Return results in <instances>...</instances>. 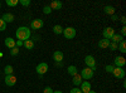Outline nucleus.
<instances>
[{
  "label": "nucleus",
  "mask_w": 126,
  "mask_h": 93,
  "mask_svg": "<svg viewBox=\"0 0 126 93\" xmlns=\"http://www.w3.org/2000/svg\"><path fill=\"white\" fill-rule=\"evenodd\" d=\"M19 3L23 6H29L30 5V0H19Z\"/></svg>",
  "instance_id": "nucleus-30"
},
{
  "label": "nucleus",
  "mask_w": 126,
  "mask_h": 93,
  "mask_svg": "<svg viewBox=\"0 0 126 93\" xmlns=\"http://www.w3.org/2000/svg\"><path fill=\"white\" fill-rule=\"evenodd\" d=\"M63 35H64L66 39H73L76 37V29L73 27H67L66 29H63Z\"/></svg>",
  "instance_id": "nucleus-3"
},
{
  "label": "nucleus",
  "mask_w": 126,
  "mask_h": 93,
  "mask_svg": "<svg viewBox=\"0 0 126 93\" xmlns=\"http://www.w3.org/2000/svg\"><path fill=\"white\" fill-rule=\"evenodd\" d=\"M109 45H110V40L109 39H101V40H98V48L106 49V48H109Z\"/></svg>",
  "instance_id": "nucleus-16"
},
{
  "label": "nucleus",
  "mask_w": 126,
  "mask_h": 93,
  "mask_svg": "<svg viewBox=\"0 0 126 93\" xmlns=\"http://www.w3.org/2000/svg\"><path fill=\"white\" fill-rule=\"evenodd\" d=\"M48 64L46 63V62H42V63H39L38 66H37V68H35V70H37V73H38V76H43V74H46L47 72H48Z\"/></svg>",
  "instance_id": "nucleus-4"
},
{
  "label": "nucleus",
  "mask_w": 126,
  "mask_h": 93,
  "mask_svg": "<svg viewBox=\"0 0 126 93\" xmlns=\"http://www.w3.org/2000/svg\"><path fill=\"white\" fill-rule=\"evenodd\" d=\"M1 19L4 20L5 23H13V22H14V15H13L12 13H5Z\"/></svg>",
  "instance_id": "nucleus-14"
},
{
  "label": "nucleus",
  "mask_w": 126,
  "mask_h": 93,
  "mask_svg": "<svg viewBox=\"0 0 126 93\" xmlns=\"http://www.w3.org/2000/svg\"><path fill=\"white\" fill-rule=\"evenodd\" d=\"M43 93H53V89H52L50 87H46L44 91H43Z\"/></svg>",
  "instance_id": "nucleus-33"
},
{
  "label": "nucleus",
  "mask_w": 126,
  "mask_h": 93,
  "mask_svg": "<svg viewBox=\"0 0 126 93\" xmlns=\"http://www.w3.org/2000/svg\"><path fill=\"white\" fill-rule=\"evenodd\" d=\"M53 93H63L62 91H53Z\"/></svg>",
  "instance_id": "nucleus-37"
},
{
  "label": "nucleus",
  "mask_w": 126,
  "mask_h": 93,
  "mask_svg": "<svg viewBox=\"0 0 126 93\" xmlns=\"http://www.w3.org/2000/svg\"><path fill=\"white\" fill-rule=\"evenodd\" d=\"M77 73H78V70H77V68H76L75 66H69V67H68V74H69V76L73 77V76H76Z\"/></svg>",
  "instance_id": "nucleus-21"
},
{
  "label": "nucleus",
  "mask_w": 126,
  "mask_h": 93,
  "mask_svg": "<svg viewBox=\"0 0 126 93\" xmlns=\"http://www.w3.org/2000/svg\"><path fill=\"white\" fill-rule=\"evenodd\" d=\"M112 74L116 77V78H119V79H122V78L125 77V70H124V68H117V67H115V68H113V72H112Z\"/></svg>",
  "instance_id": "nucleus-9"
},
{
  "label": "nucleus",
  "mask_w": 126,
  "mask_h": 93,
  "mask_svg": "<svg viewBox=\"0 0 126 93\" xmlns=\"http://www.w3.org/2000/svg\"><path fill=\"white\" fill-rule=\"evenodd\" d=\"M62 6H63V4H62L61 1H58V0H54V1H52L50 5H49V8L52 9V12H53V10H61Z\"/></svg>",
  "instance_id": "nucleus-13"
},
{
  "label": "nucleus",
  "mask_w": 126,
  "mask_h": 93,
  "mask_svg": "<svg viewBox=\"0 0 126 93\" xmlns=\"http://www.w3.org/2000/svg\"><path fill=\"white\" fill-rule=\"evenodd\" d=\"M103 12H105V14H107V15H113L115 14V8L113 6H111V5H106L103 8Z\"/></svg>",
  "instance_id": "nucleus-18"
},
{
  "label": "nucleus",
  "mask_w": 126,
  "mask_h": 93,
  "mask_svg": "<svg viewBox=\"0 0 126 93\" xmlns=\"http://www.w3.org/2000/svg\"><path fill=\"white\" fill-rule=\"evenodd\" d=\"M113 66H111V64H107L106 67H105V70H106L107 72V73H112V72H113Z\"/></svg>",
  "instance_id": "nucleus-28"
},
{
  "label": "nucleus",
  "mask_w": 126,
  "mask_h": 93,
  "mask_svg": "<svg viewBox=\"0 0 126 93\" xmlns=\"http://www.w3.org/2000/svg\"><path fill=\"white\" fill-rule=\"evenodd\" d=\"M72 82H73V84H75L76 87H78V86H81V83L83 82V79H82V77L77 73L76 76H73V79H72Z\"/></svg>",
  "instance_id": "nucleus-17"
},
{
  "label": "nucleus",
  "mask_w": 126,
  "mask_h": 93,
  "mask_svg": "<svg viewBox=\"0 0 126 93\" xmlns=\"http://www.w3.org/2000/svg\"><path fill=\"white\" fill-rule=\"evenodd\" d=\"M113 34H115V30H113V28H111V27L105 28V29H103V32H102L103 39H109V40L113 37Z\"/></svg>",
  "instance_id": "nucleus-7"
},
{
  "label": "nucleus",
  "mask_w": 126,
  "mask_h": 93,
  "mask_svg": "<svg viewBox=\"0 0 126 93\" xmlns=\"http://www.w3.org/2000/svg\"><path fill=\"white\" fill-rule=\"evenodd\" d=\"M117 49L121 52V53H126V42L125 40H122L121 43L117 44Z\"/></svg>",
  "instance_id": "nucleus-22"
},
{
  "label": "nucleus",
  "mask_w": 126,
  "mask_h": 93,
  "mask_svg": "<svg viewBox=\"0 0 126 93\" xmlns=\"http://www.w3.org/2000/svg\"><path fill=\"white\" fill-rule=\"evenodd\" d=\"M79 89H81L82 93H88L91 91V83L88 80H83L81 83V86H79Z\"/></svg>",
  "instance_id": "nucleus-11"
},
{
  "label": "nucleus",
  "mask_w": 126,
  "mask_h": 93,
  "mask_svg": "<svg viewBox=\"0 0 126 93\" xmlns=\"http://www.w3.org/2000/svg\"><path fill=\"white\" fill-rule=\"evenodd\" d=\"M109 48H110V49H112V50H116V49H117V44H116V43H113V42H110Z\"/></svg>",
  "instance_id": "nucleus-31"
},
{
  "label": "nucleus",
  "mask_w": 126,
  "mask_h": 93,
  "mask_svg": "<svg viewBox=\"0 0 126 93\" xmlns=\"http://www.w3.org/2000/svg\"><path fill=\"white\" fill-rule=\"evenodd\" d=\"M93 73H94V70H92L91 68H88V67H86V68H83L82 70H81V77H82V79H85V80H88V79H91L92 77H93Z\"/></svg>",
  "instance_id": "nucleus-2"
},
{
  "label": "nucleus",
  "mask_w": 126,
  "mask_h": 93,
  "mask_svg": "<svg viewBox=\"0 0 126 93\" xmlns=\"http://www.w3.org/2000/svg\"><path fill=\"white\" fill-rule=\"evenodd\" d=\"M88 93H96V92H94V91H90Z\"/></svg>",
  "instance_id": "nucleus-38"
},
{
  "label": "nucleus",
  "mask_w": 126,
  "mask_h": 93,
  "mask_svg": "<svg viewBox=\"0 0 126 93\" xmlns=\"http://www.w3.org/2000/svg\"><path fill=\"white\" fill-rule=\"evenodd\" d=\"M43 25H44V22L42 19H34V20H32V23H30V28L34 29V30H39L40 28H43Z\"/></svg>",
  "instance_id": "nucleus-6"
},
{
  "label": "nucleus",
  "mask_w": 126,
  "mask_h": 93,
  "mask_svg": "<svg viewBox=\"0 0 126 93\" xmlns=\"http://www.w3.org/2000/svg\"><path fill=\"white\" fill-rule=\"evenodd\" d=\"M0 8H1V3H0Z\"/></svg>",
  "instance_id": "nucleus-39"
},
{
  "label": "nucleus",
  "mask_w": 126,
  "mask_h": 93,
  "mask_svg": "<svg viewBox=\"0 0 126 93\" xmlns=\"http://www.w3.org/2000/svg\"><path fill=\"white\" fill-rule=\"evenodd\" d=\"M53 33H54V34H57V35L62 34V33H63V28H62L59 24L54 25V27H53Z\"/></svg>",
  "instance_id": "nucleus-23"
},
{
  "label": "nucleus",
  "mask_w": 126,
  "mask_h": 93,
  "mask_svg": "<svg viewBox=\"0 0 126 93\" xmlns=\"http://www.w3.org/2000/svg\"><path fill=\"white\" fill-rule=\"evenodd\" d=\"M4 73H5V76H10V74H13V67L10 66V64H8V66L4 68Z\"/></svg>",
  "instance_id": "nucleus-24"
},
{
  "label": "nucleus",
  "mask_w": 126,
  "mask_h": 93,
  "mask_svg": "<svg viewBox=\"0 0 126 93\" xmlns=\"http://www.w3.org/2000/svg\"><path fill=\"white\" fill-rule=\"evenodd\" d=\"M63 58H64V54H63V52L61 50H56L53 53V59L56 60V63H62L63 62Z\"/></svg>",
  "instance_id": "nucleus-12"
},
{
  "label": "nucleus",
  "mask_w": 126,
  "mask_h": 93,
  "mask_svg": "<svg viewBox=\"0 0 126 93\" xmlns=\"http://www.w3.org/2000/svg\"><path fill=\"white\" fill-rule=\"evenodd\" d=\"M5 29H6V23L4 22L1 18H0V32H4Z\"/></svg>",
  "instance_id": "nucleus-26"
},
{
  "label": "nucleus",
  "mask_w": 126,
  "mask_h": 93,
  "mask_svg": "<svg viewBox=\"0 0 126 93\" xmlns=\"http://www.w3.org/2000/svg\"><path fill=\"white\" fill-rule=\"evenodd\" d=\"M120 22H121L122 25L125 27V24H126V18H125V16H121V18H120Z\"/></svg>",
  "instance_id": "nucleus-35"
},
{
  "label": "nucleus",
  "mask_w": 126,
  "mask_h": 93,
  "mask_svg": "<svg viewBox=\"0 0 126 93\" xmlns=\"http://www.w3.org/2000/svg\"><path fill=\"white\" fill-rule=\"evenodd\" d=\"M6 5L8 6H16L18 3H19V0H6Z\"/></svg>",
  "instance_id": "nucleus-25"
},
{
  "label": "nucleus",
  "mask_w": 126,
  "mask_h": 93,
  "mask_svg": "<svg viewBox=\"0 0 126 93\" xmlns=\"http://www.w3.org/2000/svg\"><path fill=\"white\" fill-rule=\"evenodd\" d=\"M111 19L113 20V22H116V20L119 19V16H117V15H115V14H113V15H111Z\"/></svg>",
  "instance_id": "nucleus-36"
},
{
  "label": "nucleus",
  "mask_w": 126,
  "mask_h": 93,
  "mask_svg": "<svg viewBox=\"0 0 126 93\" xmlns=\"http://www.w3.org/2000/svg\"><path fill=\"white\" fill-rule=\"evenodd\" d=\"M69 93H82V92H81V89H79L78 87H75V88H72V89H71Z\"/></svg>",
  "instance_id": "nucleus-32"
},
{
  "label": "nucleus",
  "mask_w": 126,
  "mask_h": 93,
  "mask_svg": "<svg viewBox=\"0 0 126 93\" xmlns=\"http://www.w3.org/2000/svg\"><path fill=\"white\" fill-rule=\"evenodd\" d=\"M15 35L18 38V40H22V42H25L30 38V30L27 28V27H20L16 29L15 32Z\"/></svg>",
  "instance_id": "nucleus-1"
},
{
  "label": "nucleus",
  "mask_w": 126,
  "mask_h": 93,
  "mask_svg": "<svg viewBox=\"0 0 126 93\" xmlns=\"http://www.w3.org/2000/svg\"><path fill=\"white\" fill-rule=\"evenodd\" d=\"M23 45L27 48V49H33L34 48V40H30V39H28V40H25V42H23Z\"/></svg>",
  "instance_id": "nucleus-20"
},
{
  "label": "nucleus",
  "mask_w": 126,
  "mask_h": 93,
  "mask_svg": "<svg viewBox=\"0 0 126 93\" xmlns=\"http://www.w3.org/2000/svg\"><path fill=\"white\" fill-rule=\"evenodd\" d=\"M16 83V77L13 76V74H10V76H5V84L8 87H13L15 86Z\"/></svg>",
  "instance_id": "nucleus-8"
},
{
  "label": "nucleus",
  "mask_w": 126,
  "mask_h": 93,
  "mask_svg": "<svg viewBox=\"0 0 126 93\" xmlns=\"http://www.w3.org/2000/svg\"><path fill=\"white\" fill-rule=\"evenodd\" d=\"M4 43H5V47L9 48V49H12V48L15 47V40H14L13 38H10V37L5 39V42H4Z\"/></svg>",
  "instance_id": "nucleus-15"
},
{
  "label": "nucleus",
  "mask_w": 126,
  "mask_h": 93,
  "mask_svg": "<svg viewBox=\"0 0 126 93\" xmlns=\"http://www.w3.org/2000/svg\"><path fill=\"white\" fill-rule=\"evenodd\" d=\"M43 13H44L46 15H48V14H50V13H52V9H50L48 5H46V6L43 8Z\"/></svg>",
  "instance_id": "nucleus-29"
},
{
  "label": "nucleus",
  "mask_w": 126,
  "mask_h": 93,
  "mask_svg": "<svg viewBox=\"0 0 126 93\" xmlns=\"http://www.w3.org/2000/svg\"><path fill=\"white\" fill-rule=\"evenodd\" d=\"M85 63L88 68H91L92 70H96V60H94V58L92 55H87L85 58Z\"/></svg>",
  "instance_id": "nucleus-5"
},
{
  "label": "nucleus",
  "mask_w": 126,
  "mask_h": 93,
  "mask_svg": "<svg viewBox=\"0 0 126 93\" xmlns=\"http://www.w3.org/2000/svg\"><path fill=\"white\" fill-rule=\"evenodd\" d=\"M120 35H121L122 38L126 35V27H122V28H121V34H120Z\"/></svg>",
  "instance_id": "nucleus-34"
},
{
  "label": "nucleus",
  "mask_w": 126,
  "mask_h": 93,
  "mask_svg": "<svg viewBox=\"0 0 126 93\" xmlns=\"http://www.w3.org/2000/svg\"><path fill=\"white\" fill-rule=\"evenodd\" d=\"M122 40H124V38H122L120 34H116V33H115V34H113V37L110 39V42H113V43L119 44V43H121V42H122Z\"/></svg>",
  "instance_id": "nucleus-19"
},
{
  "label": "nucleus",
  "mask_w": 126,
  "mask_h": 93,
  "mask_svg": "<svg viewBox=\"0 0 126 93\" xmlns=\"http://www.w3.org/2000/svg\"><path fill=\"white\" fill-rule=\"evenodd\" d=\"M18 53H19V48L18 47H14V48H12V50H10V54H12L13 57L18 55Z\"/></svg>",
  "instance_id": "nucleus-27"
},
{
  "label": "nucleus",
  "mask_w": 126,
  "mask_h": 93,
  "mask_svg": "<svg viewBox=\"0 0 126 93\" xmlns=\"http://www.w3.org/2000/svg\"><path fill=\"white\" fill-rule=\"evenodd\" d=\"M113 63H115V66H116L117 68H124V66L126 64V60H125V58L122 55H119V57L115 58Z\"/></svg>",
  "instance_id": "nucleus-10"
}]
</instances>
